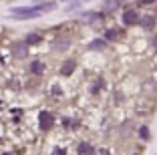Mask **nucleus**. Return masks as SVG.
Returning <instances> with one entry per match:
<instances>
[{
  "label": "nucleus",
  "instance_id": "obj_1",
  "mask_svg": "<svg viewBox=\"0 0 157 155\" xmlns=\"http://www.w3.org/2000/svg\"><path fill=\"white\" fill-rule=\"evenodd\" d=\"M55 2H46V4L42 6H22V8H12L10 10V14L12 16H16V18H36V16H42V14L51 12V10H55Z\"/></svg>",
  "mask_w": 157,
  "mask_h": 155
},
{
  "label": "nucleus",
  "instance_id": "obj_2",
  "mask_svg": "<svg viewBox=\"0 0 157 155\" xmlns=\"http://www.w3.org/2000/svg\"><path fill=\"white\" fill-rule=\"evenodd\" d=\"M38 123H40V129H42V131H48V129L52 127V123H55V121H52V115L48 113V111H42L40 117H38Z\"/></svg>",
  "mask_w": 157,
  "mask_h": 155
},
{
  "label": "nucleus",
  "instance_id": "obj_3",
  "mask_svg": "<svg viewBox=\"0 0 157 155\" xmlns=\"http://www.w3.org/2000/svg\"><path fill=\"white\" fill-rule=\"evenodd\" d=\"M26 50H28L26 42H14V45H12V52L16 56H26Z\"/></svg>",
  "mask_w": 157,
  "mask_h": 155
},
{
  "label": "nucleus",
  "instance_id": "obj_4",
  "mask_svg": "<svg viewBox=\"0 0 157 155\" xmlns=\"http://www.w3.org/2000/svg\"><path fill=\"white\" fill-rule=\"evenodd\" d=\"M123 22L125 24H137V12L135 10H125L123 12Z\"/></svg>",
  "mask_w": 157,
  "mask_h": 155
},
{
  "label": "nucleus",
  "instance_id": "obj_5",
  "mask_svg": "<svg viewBox=\"0 0 157 155\" xmlns=\"http://www.w3.org/2000/svg\"><path fill=\"white\" fill-rule=\"evenodd\" d=\"M101 18H103L101 12H87V14H83L85 22H95V20H101Z\"/></svg>",
  "mask_w": 157,
  "mask_h": 155
},
{
  "label": "nucleus",
  "instance_id": "obj_6",
  "mask_svg": "<svg viewBox=\"0 0 157 155\" xmlns=\"http://www.w3.org/2000/svg\"><path fill=\"white\" fill-rule=\"evenodd\" d=\"M77 151H78V155H93V153H95L93 147H91V143H81Z\"/></svg>",
  "mask_w": 157,
  "mask_h": 155
},
{
  "label": "nucleus",
  "instance_id": "obj_7",
  "mask_svg": "<svg viewBox=\"0 0 157 155\" xmlns=\"http://www.w3.org/2000/svg\"><path fill=\"white\" fill-rule=\"evenodd\" d=\"M73 71H75V63H73V60H67V63L63 64V67H60V73L65 75V77H69V75L73 73Z\"/></svg>",
  "mask_w": 157,
  "mask_h": 155
},
{
  "label": "nucleus",
  "instance_id": "obj_8",
  "mask_svg": "<svg viewBox=\"0 0 157 155\" xmlns=\"http://www.w3.org/2000/svg\"><path fill=\"white\" fill-rule=\"evenodd\" d=\"M42 71H44V64H42L40 60H34V63L30 64V73H34V75H42Z\"/></svg>",
  "mask_w": 157,
  "mask_h": 155
},
{
  "label": "nucleus",
  "instance_id": "obj_9",
  "mask_svg": "<svg viewBox=\"0 0 157 155\" xmlns=\"http://www.w3.org/2000/svg\"><path fill=\"white\" fill-rule=\"evenodd\" d=\"M119 37H121V32L117 30V28H109V30H105V38H111V41H117Z\"/></svg>",
  "mask_w": 157,
  "mask_h": 155
},
{
  "label": "nucleus",
  "instance_id": "obj_10",
  "mask_svg": "<svg viewBox=\"0 0 157 155\" xmlns=\"http://www.w3.org/2000/svg\"><path fill=\"white\" fill-rule=\"evenodd\" d=\"M24 42H26V45H36V42H40V34H34V32H33V34H28V37H26Z\"/></svg>",
  "mask_w": 157,
  "mask_h": 155
},
{
  "label": "nucleus",
  "instance_id": "obj_11",
  "mask_svg": "<svg viewBox=\"0 0 157 155\" xmlns=\"http://www.w3.org/2000/svg\"><path fill=\"white\" fill-rule=\"evenodd\" d=\"M153 24H155L153 16H143V18H141V26H145V28H151Z\"/></svg>",
  "mask_w": 157,
  "mask_h": 155
},
{
  "label": "nucleus",
  "instance_id": "obj_12",
  "mask_svg": "<svg viewBox=\"0 0 157 155\" xmlns=\"http://www.w3.org/2000/svg\"><path fill=\"white\" fill-rule=\"evenodd\" d=\"M89 48H93V50L105 48V38H103V41H95V42H91V45H89Z\"/></svg>",
  "mask_w": 157,
  "mask_h": 155
},
{
  "label": "nucleus",
  "instance_id": "obj_13",
  "mask_svg": "<svg viewBox=\"0 0 157 155\" xmlns=\"http://www.w3.org/2000/svg\"><path fill=\"white\" fill-rule=\"evenodd\" d=\"M121 4V0H105V8L107 10H113L115 6H119Z\"/></svg>",
  "mask_w": 157,
  "mask_h": 155
},
{
  "label": "nucleus",
  "instance_id": "obj_14",
  "mask_svg": "<svg viewBox=\"0 0 157 155\" xmlns=\"http://www.w3.org/2000/svg\"><path fill=\"white\" fill-rule=\"evenodd\" d=\"M139 137H141V139H145V141H147V139H149V129L145 127V125H143V127H141V129H139Z\"/></svg>",
  "mask_w": 157,
  "mask_h": 155
},
{
  "label": "nucleus",
  "instance_id": "obj_15",
  "mask_svg": "<svg viewBox=\"0 0 157 155\" xmlns=\"http://www.w3.org/2000/svg\"><path fill=\"white\" fill-rule=\"evenodd\" d=\"M93 155H113V153H111L109 149H105V147H103V149H97V151H95Z\"/></svg>",
  "mask_w": 157,
  "mask_h": 155
},
{
  "label": "nucleus",
  "instance_id": "obj_16",
  "mask_svg": "<svg viewBox=\"0 0 157 155\" xmlns=\"http://www.w3.org/2000/svg\"><path fill=\"white\" fill-rule=\"evenodd\" d=\"M52 155H67V153L63 149H55V153H52Z\"/></svg>",
  "mask_w": 157,
  "mask_h": 155
},
{
  "label": "nucleus",
  "instance_id": "obj_17",
  "mask_svg": "<svg viewBox=\"0 0 157 155\" xmlns=\"http://www.w3.org/2000/svg\"><path fill=\"white\" fill-rule=\"evenodd\" d=\"M153 0H141V4H151Z\"/></svg>",
  "mask_w": 157,
  "mask_h": 155
}]
</instances>
